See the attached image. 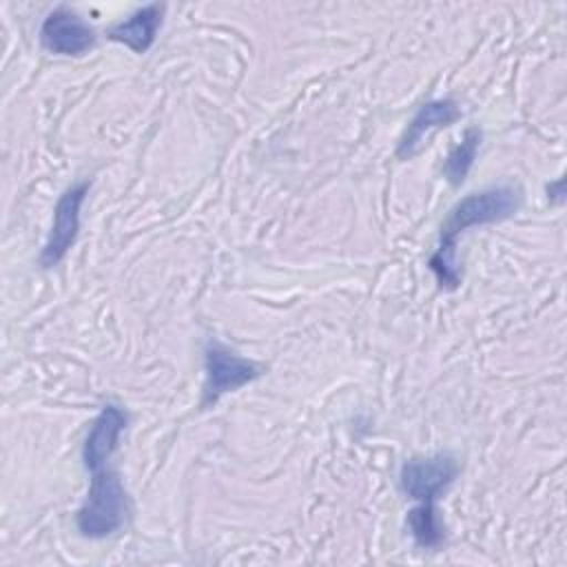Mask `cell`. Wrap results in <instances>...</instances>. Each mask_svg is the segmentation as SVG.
<instances>
[{
	"mask_svg": "<svg viewBox=\"0 0 567 567\" xmlns=\"http://www.w3.org/2000/svg\"><path fill=\"white\" fill-rule=\"evenodd\" d=\"M523 204V193L514 186H492L481 193H472L456 202L439 235V248L430 257L427 266L434 272L441 288L454 290L461 284V270L456 266V239L461 233L474 226L496 224L509 219Z\"/></svg>",
	"mask_w": 567,
	"mask_h": 567,
	"instance_id": "6da1fadb",
	"label": "cell"
},
{
	"mask_svg": "<svg viewBox=\"0 0 567 567\" xmlns=\"http://www.w3.org/2000/svg\"><path fill=\"white\" fill-rule=\"evenodd\" d=\"M91 474V485L75 514V525L84 538L97 540L115 534L124 525L128 498L117 472L102 467Z\"/></svg>",
	"mask_w": 567,
	"mask_h": 567,
	"instance_id": "7a4b0ae2",
	"label": "cell"
},
{
	"mask_svg": "<svg viewBox=\"0 0 567 567\" xmlns=\"http://www.w3.org/2000/svg\"><path fill=\"white\" fill-rule=\"evenodd\" d=\"M204 388H202V408L217 403L226 392H235L246 383L261 377L264 368L250 359L239 357L219 341H208L204 352Z\"/></svg>",
	"mask_w": 567,
	"mask_h": 567,
	"instance_id": "3957f363",
	"label": "cell"
},
{
	"mask_svg": "<svg viewBox=\"0 0 567 567\" xmlns=\"http://www.w3.org/2000/svg\"><path fill=\"white\" fill-rule=\"evenodd\" d=\"M458 476V463L452 454H434L427 458H410L401 465L399 485L416 505H434L436 498Z\"/></svg>",
	"mask_w": 567,
	"mask_h": 567,
	"instance_id": "277c9868",
	"label": "cell"
},
{
	"mask_svg": "<svg viewBox=\"0 0 567 567\" xmlns=\"http://www.w3.org/2000/svg\"><path fill=\"white\" fill-rule=\"evenodd\" d=\"M89 186H91V182H78L60 195V199L53 208L51 233L40 252L42 268L58 266L64 259V255L69 252V248L75 244L78 233H80V210H82L84 197L89 193Z\"/></svg>",
	"mask_w": 567,
	"mask_h": 567,
	"instance_id": "5b68a950",
	"label": "cell"
},
{
	"mask_svg": "<svg viewBox=\"0 0 567 567\" xmlns=\"http://www.w3.org/2000/svg\"><path fill=\"white\" fill-rule=\"evenodd\" d=\"M40 42L47 51L58 55H82L95 44V31L69 7H58L44 18Z\"/></svg>",
	"mask_w": 567,
	"mask_h": 567,
	"instance_id": "8992f818",
	"label": "cell"
},
{
	"mask_svg": "<svg viewBox=\"0 0 567 567\" xmlns=\"http://www.w3.org/2000/svg\"><path fill=\"white\" fill-rule=\"evenodd\" d=\"M126 412L115 403H106L100 410L82 445V463L86 472H97L106 467V461L120 445V436L126 427Z\"/></svg>",
	"mask_w": 567,
	"mask_h": 567,
	"instance_id": "52a82bcc",
	"label": "cell"
},
{
	"mask_svg": "<svg viewBox=\"0 0 567 567\" xmlns=\"http://www.w3.org/2000/svg\"><path fill=\"white\" fill-rule=\"evenodd\" d=\"M458 117H461V109L452 97L430 100V102L421 104L419 111L414 113V117L410 120L403 137L399 140L396 157L399 159H410L432 131L445 128L452 122H456Z\"/></svg>",
	"mask_w": 567,
	"mask_h": 567,
	"instance_id": "ba28073f",
	"label": "cell"
},
{
	"mask_svg": "<svg viewBox=\"0 0 567 567\" xmlns=\"http://www.w3.org/2000/svg\"><path fill=\"white\" fill-rule=\"evenodd\" d=\"M162 18H164V4L153 2L137 9L128 20L111 27L106 35L109 40L120 42L135 53H144L155 42V35L162 27Z\"/></svg>",
	"mask_w": 567,
	"mask_h": 567,
	"instance_id": "9c48e42d",
	"label": "cell"
},
{
	"mask_svg": "<svg viewBox=\"0 0 567 567\" xmlns=\"http://www.w3.org/2000/svg\"><path fill=\"white\" fill-rule=\"evenodd\" d=\"M481 128L476 126H470L461 142L447 153L445 162H443V175L445 179L452 184V186H461L476 159V153H478V146H481Z\"/></svg>",
	"mask_w": 567,
	"mask_h": 567,
	"instance_id": "30bf717a",
	"label": "cell"
},
{
	"mask_svg": "<svg viewBox=\"0 0 567 567\" xmlns=\"http://www.w3.org/2000/svg\"><path fill=\"white\" fill-rule=\"evenodd\" d=\"M408 529L416 543V547L421 549H436L441 547L445 534H443V525L436 516V507L434 505H416L408 512Z\"/></svg>",
	"mask_w": 567,
	"mask_h": 567,
	"instance_id": "8fae6325",
	"label": "cell"
}]
</instances>
